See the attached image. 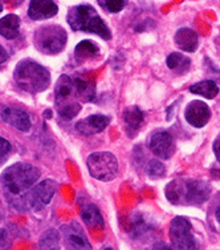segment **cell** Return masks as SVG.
<instances>
[{
    "instance_id": "6da1fadb",
    "label": "cell",
    "mask_w": 220,
    "mask_h": 250,
    "mask_svg": "<svg viewBox=\"0 0 220 250\" xmlns=\"http://www.w3.org/2000/svg\"><path fill=\"white\" fill-rule=\"evenodd\" d=\"M40 177L38 169L27 163H18L5 169L0 176L4 196L11 207L18 210H27L25 196Z\"/></svg>"
},
{
    "instance_id": "7a4b0ae2",
    "label": "cell",
    "mask_w": 220,
    "mask_h": 250,
    "mask_svg": "<svg viewBox=\"0 0 220 250\" xmlns=\"http://www.w3.org/2000/svg\"><path fill=\"white\" fill-rule=\"evenodd\" d=\"M211 187L201 180L178 178L166 188V197L174 205H199L208 200Z\"/></svg>"
},
{
    "instance_id": "3957f363",
    "label": "cell",
    "mask_w": 220,
    "mask_h": 250,
    "mask_svg": "<svg viewBox=\"0 0 220 250\" xmlns=\"http://www.w3.org/2000/svg\"><path fill=\"white\" fill-rule=\"evenodd\" d=\"M14 79L20 89L31 93H37L48 88L51 83V73L38 62L25 59L15 68Z\"/></svg>"
},
{
    "instance_id": "277c9868",
    "label": "cell",
    "mask_w": 220,
    "mask_h": 250,
    "mask_svg": "<svg viewBox=\"0 0 220 250\" xmlns=\"http://www.w3.org/2000/svg\"><path fill=\"white\" fill-rule=\"evenodd\" d=\"M67 20L73 31H84V32L96 34L105 40L111 39L110 29L92 5L81 4L73 7L68 14Z\"/></svg>"
},
{
    "instance_id": "5b68a950",
    "label": "cell",
    "mask_w": 220,
    "mask_h": 250,
    "mask_svg": "<svg viewBox=\"0 0 220 250\" xmlns=\"http://www.w3.org/2000/svg\"><path fill=\"white\" fill-rule=\"evenodd\" d=\"M68 36L61 25H41L35 32V47L44 55H56L61 52L67 44Z\"/></svg>"
},
{
    "instance_id": "8992f818",
    "label": "cell",
    "mask_w": 220,
    "mask_h": 250,
    "mask_svg": "<svg viewBox=\"0 0 220 250\" xmlns=\"http://www.w3.org/2000/svg\"><path fill=\"white\" fill-rule=\"evenodd\" d=\"M89 173L92 177L108 183L117 176L118 172V161L115 156L110 152H96L92 153L86 161Z\"/></svg>"
},
{
    "instance_id": "52a82bcc",
    "label": "cell",
    "mask_w": 220,
    "mask_h": 250,
    "mask_svg": "<svg viewBox=\"0 0 220 250\" xmlns=\"http://www.w3.org/2000/svg\"><path fill=\"white\" fill-rule=\"evenodd\" d=\"M170 240L177 250H196L195 237L192 236L191 224L184 217H177L170 225Z\"/></svg>"
},
{
    "instance_id": "ba28073f",
    "label": "cell",
    "mask_w": 220,
    "mask_h": 250,
    "mask_svg": "<svg viewBox=\"0 0 220 250\" xmlns=\"http://www.w3.org/2000/svg\"><path fill=\"white\" fill-rule=\"evenodd\" d=\"M57 184L53 180H44L36 187H34L25 196V207L27 210H41L48 205L52 200L53 194L56 193Z\"/></svg>"
},
{
    "instance_id": "9c48e42d",
    "label": "cell",
    "mask_w": 220,
    "mask_h": 250,
    "mask_svg": "<svg viewBox=\"0 0 220 250\" xmlns=\"http://www.w3.org/2000/svg\"><path fill=\"white\" fill-rule=\"evenodd\" d=\"M62 236L65 242L74 250H92V245L86 238L85 233L81 226L77 222H71L69 225H64L61 228Z\"/></svg>"
},
{
    "instance_id": "30bf717a",
    "label": "cell",
    "mask_w": 220,
    "mask_h": 250,
    "mask_svg": "<svg viewBox=\"0 0 220 250\" xmlns=\"http://www.w3.org/2000/svg\"><path fill=\"white\" fill-rule=\"evenodd\" d=\"M0 120L23 132H27L31 128L29 115L24 109H20L18 106H3L0 111Z\"/></svg>"
},
{
    "instance_id": "8fae6325",
    "label": "cell",
    "mask_w": 220,
    "mask_h": 250,
    "mask_svg": "<svg viewBox=\"0 0 220 250\" xmlns=\"http://www.w3.org/2000/svg\"><path fill=\"white\" fill-rule=\"evenodd\" d=\"M184 116H186V120L188 124L195 126V128H202L210 120V106L203 101H192L187 105Z\"/></svg>"
},
{
    "instance_id": "7c38bea8",
    "label": "cell",
    "mask_w": 220,
    "mask_h": 250,
    "mask_svg": "<svg viewBox=\"0 0 220 250\" xmlns=\"http://www.w3.org/2000/svg\"><path fill=\"white\" fill-rule=\"evenodd\" d=\"M150 149L154 154H157L159 159L167 160L174 154L175 146L172 137L167 132H157L150 139Z\"/></svg>"
},
{
    "instance_id": "4fadbf2b",
    "label": "cell",
    "mask_w": 220,
    "mask_h": 250,
    "mask_svg": "<svg viewBox=\"0 0 220 250\" xmlns=\"http://www.w3.org/2000/svg\"><path fill=\"white\" fill-rule=\"evenodd\" d=\"M110 119L104 115H92L84 120L78 121L76 129L84 136H93L100 133L109 125Z\"/></svg>"
},
{
    "instance_id": "5bb4252c",
    "label": "cell",
    "mask_w": 220,
    "mask_h": 250,
    "mask_svg": "<svg viewBox=\"0 0 220 250\" xmlns=\"http://www.w3.org/2000/svg\"><path fill=\"white\" fill-rule=\"evenodd\" d=\"M58 5L49 0H34L29 3L28 16L32 20H44L57 15Z\"/></svg>"
},
{
    "instance_id": "9a60e30c",
    "label": "cell",
    "mask_w": 220,
    "mask_h": 250,
    "mask_svg": "<svg viewBox=\"0 0 220 250\" xmlns=\"http://www.w3.org/2000/svg\"><path fill=\"white\" fill-rule=\"evenodd\" d=\"M74 95V85H73V80L67 75H62L56 83L55 87V100H56V106L68 105L71 103H74L72 100V96Z\"/></svg>"
},
{
    "instance_id": "2e32d148",
    "label": "cell",
    "mask_w": 220,
    "mask_h": 250,
    "mask_svg": "<svg viewBox=\"0 0 220 250\" xmlns=\"http://www.w3.org/2000/svg\"><path fill=\"white\" fill-rule=\"evenodd\" d=\"M125 129L129 137H135L144 123V112L138 106H129L124 112Z\"/></svg>"
},
{
    "instance_id": "e0dca14e",
    "label": "cell",
    "mask_w": 220,
    "mask_h": 250,
    "mask_svg": "<svg viewBox=\"0 0 220 250\" xmlns=\"http://www.w3.org/2000/svg\"><path fill=\"white\" fill-rule=\"evenodd\" d=\"M73 85H74V95L78 100L84 101V103L94 100V96H96V83H94V80L88 79V77L78 76L73 80Z\"/></svg>"
},
{
    "instance_id": "ac0fdd59",
    "label": "cell",
    "mask_w": 220,
    "mask_h": 250,
    "mask_svg": "<svg viewBox=\"0 0 220 250\" xmlns=\"http://www.w3.org/2000/svg\"><path fill=\"white\" fill-rule=\"evenodd\" d=\"M175 43L186 52H195L198 48V34L190 28L178 29L175 34Z\"/></svg>"
},
{
    "instance_id": "d6986e66",
    "label": "cell",
    "mask_w": 220,
    "mask_h": 250,
    "mask_svg": "<svg viewBox=\"0 0 220 250\" xmlns=\"http://www.w3.org/2000/svg\"><path fill=\"white\" fill-rule=\"evenodd\" d=\"M20 19L18 15L10 14L0 19V35L3 38L12 40L19 36Z\"/></svg>"
},
{
    "instance_id": "ffe728a7",
    "label": "cell",
    "mask_w": 220,
    "mask_h": 250,
    "mask_svg": "<svg viewBox=\"0 0 220 250\" xmlns=\"http://www.w3.org/2000/svg\"><path fill=\"white\" fill-rule=\"evenodd\" d=\"M82 221L85 222L86 226L92 229H102L104 228V218L101 214L100 209L94 204H88L82 208L81 210Z\"/></svg>"
},
{
    "instance_id": "44dd1931",
    "label": "cell",
    "mask_w": 220,
    "mask_h": 250,
    "mask_svg": "<svg viewBox=\"0 0 220 250\" xmlns=\"http://www.w3.org/2000/svg\"><path fill=\"white\" fill-rule=\"evenodd\" d=\"M100 55V48L98 45L94 44L91 40H82L81 43H78L74 49V56H76L77 62H85L89 59L96 58Z\"/></svg>"
},
{
    "instance_id": "7402d4cb",
    "label": "cell",
    "mask_w": 220,
    "mask_h": 250,
    "mask_svg": "<svg viewBox=\"0 0 220 250\" xmlns=\"http://www.w3.org/2000/svg\"><path fill=\"white\" fill-rule=\"evenodd\" d=\"M190 92L201 95V96L206 97V99H214L219 93V87L216 85V83L214 80H203V82H199L191 85Z\"/></svg>"
},
{
    "instance_id": "603a6c76",
    "label": "cell",
    "mask_w": 220,
    "mask_h": 250,
    "mask_svg": "<svg viewBox=\"0 0 220 250\" xmlns=\"http://www.w3.org/2000/svg\"><path fill=\"white\" fill-rule=\"evenodd\" d=\"M190 59L186 58L182 53L174 52L171 55H168L167 58V65L170 69H172L174 72L178 73V75H182V73H186L188 69H190Z\"/></svg>"
},
{
    "instance_id": "cb8c5ba5",
    "label": "cell",
    "mask_w": 220,
    "mask_h": 250,
    "mask_svg": "<svg viewBox=\"0 0 220 250\" xmlns=\"http://www.w3.org/2000/svg\"><path fill=\"white\" fill-rule=\"evenodd\" d=\"M38 249L60 250V234L56 230H53V229L45 231L43 236H41V238H40Z\"/></svg>"
},
{
    "instance_id": "d4e9b609",
    "label": "cell",
    "mask_w": 220,
    "mask_h": 250,
    "mask_svg": "<svg viewBox=\"0 0 220 250\" xmlns=\"http://www.w3.org/2000/svg\"><path fill=\"white\" fill-rule=\"evenodd\" d=\"M81 111V105L74 101V103H71V104H68V105L60 106L57 108L58 115L61 116L64 120H72L73 117H76L78 115V112Z\"/></svg>"
},
{
    "instance_id": "484cf974",
    "label": "cell",
    "mask_w": 220,
    "mask_h": 250,
    "mask_svg": "<svg viewBox=\"0 0 220 250\" xmlns=\"http://www.w3.org/2000/svg\"><path fill=\"white\" fill-rule=\"evenodd\" d=\"M146 170H147L148 176H151L154 178L162 177L166 173L165 165L158 160H150L147 163V167H146Z\"/></svg>"
},
{
    "instance_id": "4316f807",
    "label": "cell",
    "mask_w": 220,
    "mask_h": 250,
    "mask_svg": "<svg viewBox=\"0 0 220 250\" xmlns=\"http://www.w3.org/2000/svg\"><path fill=\"white\" fill-rule=\"evenodd\" d=\"M98 3L109 12H120L126 5V1L124 0H106V1H98Z\"/></svg>"
},
{
    "instance_id": "83f0119b",
    "label": "cell",
    "mask_w": 220,
    "mask_h": 250,
    "mask_svg": "<svg viewBox=\"0 0 220 250\" xmlns=\"http://www.w3.org/2000/svg\"><path fill=\"white\" fill-rule=\"evenodd\" d=\"M11 244H12L11 231L7 228H0V250L10 249Z\"/></svg>"
},
{
    "instance_id": "f1b7e54d",
    "label": "cell",
    "mask_w": 220,
    "mask_h": 250,
    "mask_svg": "<svg viewBox=\"0 0 220 250\" xmlns=\"http://www.w3.org/2000/svg\"><path fill=\"white\" fill-rule=\"evenodd\" d=\"M11 152V144L3 137H0V165L4 163Z\"/></svg>"
},
{
    "instance_id": "f546056e",
    "label": "cell",
    "mask_w": 220,
    "mask_h": 250,
    "mask_svg": "<svg viewBox=\"0 0 220 250\" xmlns=\"http://www.w3.org/2000/svg\"><path fill=\"white\" fill-rule=\"evenodd\" d=\"M7 60H8V53H7V51H5L3 45H0V67H1Z\"/></svg>"
},
{
    "instance_id": "4dcf8cb0",
    "label": "cell",
    "mask_w": 220,
    "mask_h": 250,
    "mask_svg": "<svg viewBox=\"0 0 220 250\" xmlns=\"http://www.w3.org/2000/svg\"><path fill=\"white\" fill-rule=\"evenodd\" d=\"M214 152H215L216 159L220 161V137L215 141V144H214Z\"/></svg>"
},
{
    "instance_id": "1f68e13d",
    "label": "cell",
    "mask_w": 220,
    "mask_h": 250,
    "mask_svg": "<svg viewBox=\"0 0 220 250\" xmlns=\"http://www.w3.org/2000/svg\"><path fill=\"white\" fill-rule=\"evenodd\" d=\"M151 250H174V249L170 248V246L165 245V244H157V245L154 246Z\"/></svg>"
},
{
    "instance_id": "d6a6232c",
    "label": "cell",
    "mask_w": 220,
    "mask_h": 250,
    "mask_svg": "<svg viewBox=\"0 0 220 250\" xmlns=\"http://www.w3.org/2000/svg\"><path fill=\"white\" fill-rule=\"evenodd\" d=\"M216 220H218V222H219L220 225V207L216 209Z\"/></svg>"
},
{
    "instance_id": "836d02e7",
    "label": "cell",
    "mask_w": 220,
    "mask_h": 250,
    "mask_svg": "<svg viewBox=\"0 0 220 250\" xmlns=\"http://www.w3.org/2000/svg\"><path fill=\"white\" fill-rule=\"evenodd\" d=\"M44 116H45V117H51V111H45Z\"/></svg>"
},
{
    "instance_id": "e575fe53",
    "label": "cell",
    "mask_w": 220,
    "mask_h": 250,
    "mask_svg": "<svg viewBox=\"0 0 220 250\" xmlns=\"http://www.w3.org/2000/svg\"><path fill=\"white\" fill-rule=\"evenodd\" d=\"M1 11H3V5L0 4V12H1Z\"/></svg>"
},
{
    "instance_id": "d590c367",
    "label": "cell",
    "mask_w": 220,
    "mask_h": 250,
    "mask_svg": "<svg viewBox=\"0 0 220 250\" xmlns=\"http://www.w3.org/2000/svg\"><path fill=\"white\" fill-rule=\"evenodd\" d=\"M105 250H113V249H111V248H106Z\"/></svg>"
}]
</instances>
